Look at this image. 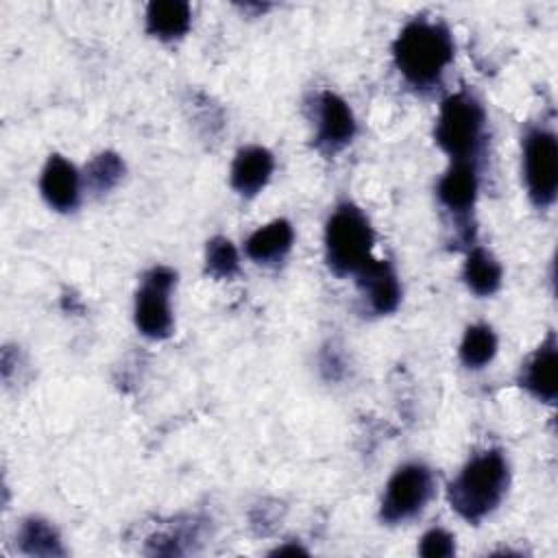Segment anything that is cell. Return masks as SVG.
Wrapping results in <instances>:
<instances>
[{"instance_id": "cell-1", "label": "cell", "mask_w": 558, "mask_h": 558, "mask_svg": "<svg viewBox=\"0 0 558 558\" xmlns=\"http://www.w3.org/2000/svg\"><path fill=\"white\" fill-rule=\"evenodd\" d=\"M395 65L414 87H429L440 81L453 59V41L440 22L416 17L403 26L392 46Z\"/></svg>"}, {"instance_id": "cell-2", "label": "cell", "mask_w": 558, "mask_h": 558, "mask_svg": "<svg viewBox=\"0 0 558 558\" xmlns=\"http://www.w3.org/2000/svg\"><path fill=\"white\" fill-rule=\"evenodd\" d=\"M508 477L510 471L504 453L499 449H486L473 456L449 484V504L462 519L480 521L504 499Z\"/></svg>"}, {"instance_id": "cell-3", "label": "cell", "mask_w": 558, "mask_h": 558, "mask_svg": "<svg viewBox=\"0 0 558 558\" xmlns=\"http://www.w3.org/2000/svg\"><path fill=\"white\" fill-rule=\"evenodd\" d=\"M373 229L366 216L351 203L333 209L325 227L327 264L338 275H360L373 257Z\"/></svg>"}, {"instance_id": "cell-4", "label": "cell", "mask_w": 558, "mask_h": 558, "mask_svg": "<svg viewBox=\"0 0 558 558\" xmlns=\"http://www.w3.org/2000/svg\"><path fill=\"white\" fill-rule=\"evenodd\" d=\"M434 137L453 161H473L484 140V109L466 92L451 94L442 100Z\"/></svg>"}, {"instance_id": "cell-5", "label": "cell", "mask_w": 558, "mask_h": 558, "mask_svg": "<svg viewBox=\"0 0 558 558\" xmlns=\"http://www.w3.org/2000/svg\"><path fill=\"white\" fill-rule=\"evenodd\" d=\"M523 177L536 207H549L558 190V142L547 129H530L523 140Z\"/></svg>"}, {"instance_id": "cell-6", "label": "cell", "mask_w": 558, "mask_h": 558, "mask_svg": "<svg viewBox=\"0 0 558 558\" xmlns=\"http://www.w3.org/2000/svg\"><path fill=\"white\" fill-rule=\"evenodd\" d=\"M432 473L418 462L403 464L388 480L379 517L386 523H401L418 514L432 497Z\"/></svg>"}, {"instance_id": "cell-7", "label": "cell", "mask_w": 558, "mask_h": 558, "mask_svg": "<svg viewBox=\"0 0 558 558\" xmlns=\"http://www.w3.org/2000/svg\"><path fill=\"white\" fill-rule=\"evenodd\" d=\"M177 275L166 266H155L144 275V281L135 299V325L137 329L155 340L168 338L172 331L170 290Z\"/></svg>"}, {"instance_id": "cell-8", "label": "cell", "mask_w": 558, "mask_h": 558, "mask_svg": "<svg viewBox=\"0 0 558 558\" xmlns=\"http://www.w3.org/2000/svg\"><path fill=\"white\" fill-rule=\"evenodd\" d=\"M558 355H556V338L547 333L541 347L527 357L521 366L519 381L521 386L541 401L551 403L558 395Z\"/></svg>"}, {"instance_id": "cell-9", "label": "cell", "mask_w": 558, "mask_h": 558, "mask_svg": "<svg viewBox=\"0 0 558 558\" xmlns=\"http://www.w3.org/2000/svg\"><path fill=\"white\" fill-rule=\"evenodd\" d=\"M355 135V118L351 107L333 92H323L318 98V131L316 144L325 150H338Z\"/></svg>"}, {"instance_id": "cell-10", "label": "cell", "mask_w": 558, "mask_h": 558, "mask_svg": "<svg viewBox=\"0 0 558 558\" xmlns=\"http://www.w3.org/2000/svg\"><path fill=\"white\" fill-rule=\"evenodd\" d=\"M357 286L375 314H390L401 301V286L388 262L373 259L357 275Z\"/></svg>"}, {"instance_id": "cell-11", "label": "cell", "mask_w": 558, "mask_h": 558, "mask_svg": "<svg viewBox=\"0 0 558 558\" xmlns=\"http://www.w3.org/2000/svg\"><path fill=\"white\" fill-rule=\"evenodd\" d=\"M39 190L50 207L70 211L78 205V174L61 155H52L41 172Z\"/></svg>"}, {"instance_id": "cell-12", "label": "cell", "mask_w": 558, "mask_h": 558, "mask_svg": "<svg viewBox=\"0 0 558 558\" xmlns=\"http://www.w3.org/2000/svg\"><path fill=\"white\" fill-rule=\"evenodd\" d=\"M275 159L264 146H246L238 150L231 166V185L242 196L257 194L270 179Z\"/></svg>"}, {"instance_id": "cell-13", "label": "cell", "mask_w": 558, "mask_h": 558, "mask_svg": "<svg viewBox=\"0 0 558 558\" xmlns=\"http://www.w3.org/2000/svg\"><path fill=\"white\" fill-rule=\"evenodd\" d=\"M438 198L453 214L473 209L477 196V168L475 161H453L438 181Z\"/></svg>"}, {"instance_id": "cell-14", "label": "cell", "mask_w": 558, "mask_h": 558, "mask_svg": "<svg viewBox=\"0 0 558 558\" xmlns=\"http://www.w3.org/2000/svg\"><path fill=\"white\" fill-rule=\"evenodd\" d=\"M192 22V11L187 2L181 0H155L146 7V31L161 39L172 41L187 33Z\"/></svg>"}, {"instance_id": "cell-15", "label": "cell", "mask_w": 558, "mask_h": 558, "mask_svg": "<svg viewBox=\"0 0 558 558\" xmlns=\"http://www.w3.org/2000/svg\"><path fill=\"white\" fill-rule=\"evenodd\" d=\"M294 240V231L292 225L283 218L272 220L264 227H259L257 231H253L246 240V255L251 259H255L257 264H270L281 259Z\"/></svg>"}, {"instance_id": "cell-16", "label": "cell", "mask_w": 558, "mask_h": 558, "mask_svg": "<svg viewBox=\"0 0 558 558\" xmlns=\"http://www.w3.org/2000/svg\"><path fill=\"white\" fill-rule=\"evenodd\" d=\"M462 277L475 294L488 296V294L497 292L501 286V266L486 248L475 246L466 255Z\"/></svg>"}, {"instance_id": "cell-17", "label": "cell", "mask_w": 558, "mask_h": 558, "mask_svg": "<svg viewBox=\"0 0 558 558\" xmlns=\"http://www.w3.org/2000/svg\"><path fill=\"white\" fill-rule=\"evenodd\" d=\"M17 543L20 549L28 556H63L57 530L37 517H31L20 525Z\"/></svg>"}, {"instance_id": "cell-18", "label": "cell", "mask_w": 558, "mask_h": 558, "mask_svg": "<svg viewBox=\"0 0 558 558\" xmlns=\"http://www.w3.org/2000/svg\"><path fill=\"white\" fill-rule=\"evenodd\" d=\"M497 353V338L488 325H471L460 342V360L469 368L486 366Z\"/></svg>"}, {"instance_id": "cell-19", "label": "cell", "mask_w": 558, "mask_h": 558, "mask_svg": "<svg viewBox=\"0 0 558 558\" xmlns=\"http://www.w3.org/2000/svg\"><path fill=\"white\" fill-rule=\"evenodd\" d=\"M124 174V163L116 153H100L85 166V183L92 192H109Z\"/></svg>"}, {"instance_id": "cell-20", "label": "cell", "mask_w": 558, "mask_h": 558, "mask_svg": "<svg viewBox=\"0 0 558 558\" xmlns=\"http://www.w3.org/2000/svg\"><path fill=\"white\" fill-rule=\"evenodd\" d=\"M205 268L216 279H231L238 272L240 262H238V251L231 244V240L214 238L207 242Z\"/></svg>"}, {"instance_id": "cell-21", "label": "cell", "mask_w": 558, "mask_h": 558, "mask_svg": "<svg viewBox=\"0 0 558 558\" xmlns=\"http://www.w3.org/2000/svg\"><path fill=\"white\" fill-rule=\"evenodd\" d=\"M453 551H456L453 536L442 527L429 530L418 545V554L427 558H447V556H453Z\"/></svg>"}, {"instance_id": "cell-22", "label": "cell", "mask_w": 558, "mask_h": 558, "mask_svg": "<svg viewBox=\"0 0 558 558\" xmlns=\"http://www.w3.org/2000/svg\"><path fill=\"white\" fill-rule=\"evenodd\" d=\"M286 554H307L301 545H283V547H277L275 551H272V556H286Z\"/></svg>"}]
</instances>
